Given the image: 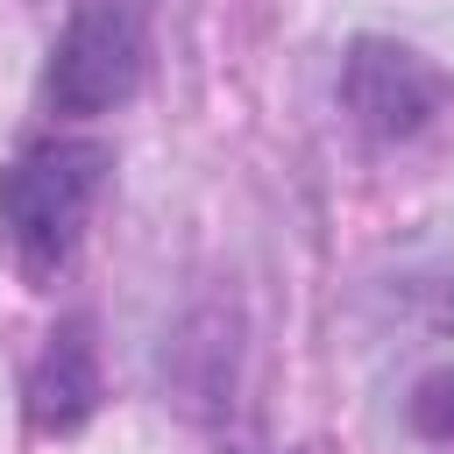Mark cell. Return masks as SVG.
<instances>
[{"mask_svg":"<svg viewBox=\"0 0 454 454\" xmlns=\"http://www.w3.org/2000/svg\"><path fill=\"white\" fill-rule=\"evenodd\" d=\"M106 184L114 149L99 135H35L0 163V241L35 291H50L78 262Z\"/></svg>","mask_w":454,"mask_h":454,"instance_id":"obj_1","label":"cell"},{"mask_svg":"<svg viewBox=\"0 0 454 454\" xmlns=\"http://www.w3.org/2000/svg\"><path fill=\"white\" fill-rule=\"evenodd\" d=\"M149 85V14L142 0H78L50 35L35 99L57 121H99Z\"/></svg>","mask_w":454,"mask_h":454,"instance_id":"obj_2","label":"cell"},{"mask_svg":"<svg viewBox=\"0 0 454 454\" xmlns=\"http://www.w3.org/2000/svg\"><path fill=\"white\" fill-rule=\"evenodd\" d=\"M333 99L348 114V128L369 142V149H404L419 135H433L447 114H454V71L433 64L419 43L404 35H348L340 50V78H333Z\"/></svg>","mask_w":454,"mask_h":454,"instance_id":"obj_3","label":"cell"},{"mask_svg":"<svg viewBox=\"0 0 454 454\" xmlns=\"http://www.w3.org/2000/svg\"><path fill=\"white\" fill-rule=\"evenodd\" d=\"M99 404H106V369H99L92 312H64L21 369V419L43 440H71L99 419Z\"/></svg>","mask_w":454,"mask_h":454,"instance_id":"obj_4","label":"cell"},{"mask_svg":"<svg viewBox=\"0 0 454 454\" xmlns=\"http://www.w3.org/2000/svg\"><path fill=\"white\" fill-rule=\"evenodd\" d=\"M404 426H411L426 447H454V362H433V369L411 383Z\"/></svg>","mask_w":454,"mask_h":454,"instance_id":"obj_5","label":"cell"}]
</instances>
